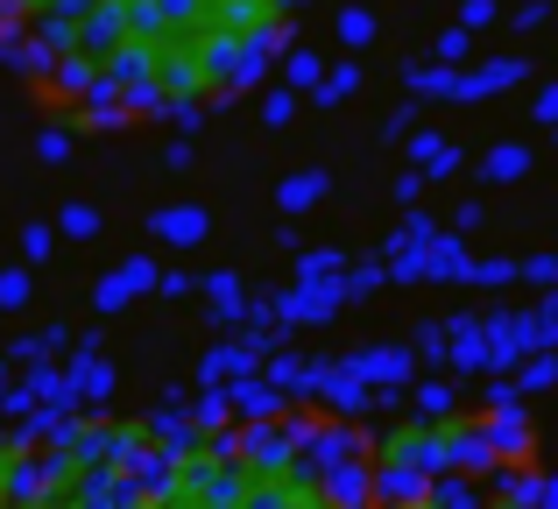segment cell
<instances>
[{
    "instance_id": "cell-1",
    "label": "cell",
    "mask_w": 558,
    "mask_h": 509,
    "mask_svg": "<svg viewBox=\"0 0 558 509\" xmlns=\"http://www.w3.org/2000/svg\"><path fill=\"white\" fill-rule=\"evenodd\" d=\"M531 403L219 389L0 411V509H551Z\"/></svg>"
},
{
    "instance_id": "cell-2",
    "label": "cell",
    "mask_w": 558,
    "mask_h": 509,
    "mask_svg": "<svg viewBox=\"0 0 558 509\" xmlns=\"http://www.w3.org/2000/svg\"><path fill=\"white\" fill-rule=\"evenodd\" d=\"M326 0H0V99L71 149H156L247 113Z\"/></svg>"
}]
</instances>
